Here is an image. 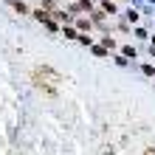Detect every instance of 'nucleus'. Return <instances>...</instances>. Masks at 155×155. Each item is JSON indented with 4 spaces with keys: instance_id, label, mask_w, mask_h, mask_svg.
I'll use <instances>...</instances> for the list:
<instances>
[{
    "instance_id": "1",
    "label": "nucleus",
    "mask_w": 155,
    "mask_h": 155,
    "mask_svg": "<svg viewBox=\"0 0 155 155\" xmlns=\"http://www.w3.org/2000/svg\"><path fill=\"white\" fill-rule=\"evenodd\" d=\"M34 82H37V87H42L45 93H54V90H57L59 76L54 74L51 68H37V71H34Z\"/></svg>"
}]
</instances>
